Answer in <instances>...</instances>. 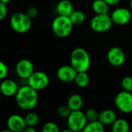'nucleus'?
Returning a JSON list of instances; mask_svg holds the SVG:
<instances>
[{
  "mask_svg": "<svg viewBox=\"0 0 132 132\" xmlns=\"http://www.w3.org/2000/svg\"><path fill=\"white\" fill-rule=\"evenodd\" d=\"M38 91L30 87L28 84L20 86L15 100L17 106L24 110L30 111L38 103Z\"/></svg>",
  "mask_w": 132,
  "mask_h": 132,
  "instance_id": "f257e3e1",
  "label": "nucleus"
},
{
  "mask_svg": "<svg viewBox=\"0 0 132 132\" xmlns=\"http://www.w3.org/2000/svg\"><path fill=\"white\" fill-rule=\"evenodd\" d=\"M70 64L77 72H87L91 64L89 54L82 47L75 48L70 55Z\"/></svg>",
  "mask_w": 132,
  "mask_h": 132,
  "instance_id": "f03ea898",
  "label": "nucleus"
},
{
  "mask_svg": "<svg viewBox=\"0 0 132 132\" xmlns=\"http://www.w3.org/2000/svg\"><path fill=\"white\" fill-rule=\"evenodd\" d=\"M73 23L69 16L57 15L51 23V30L54 34L59 38H64L69 37L72 30Z\"/></svg>",
  "mask_w": 132,
  "mask_h": 132,
  "instance_id": "7ed1b4c3",
  "label": "nucleus"
},
{
  "mask_svg": "<svg viewBox=\"0 0 132 132\" xmlns=\"http://www.w3.org/2000/svg\"><path fill=\"white\" fill-rule=\"evenodd\" d=\"M10 24L11 28L18 34H26L32 26V20L27 15L26 13L18 12L12 15Z\"/></svg>",
  "mask_w": 132,
  "mask_h": 132,
  "instance_id": "20e7f679",
  "label": "nucleus"
},
{
  "mask_svg": "<svg viewBox=\"0 0 132 132\" xmlns=\"http://www.w3.org/2000/svg\"><path fill=\"white\" fill-rule=\"evenodd\" d=\"M113 22L110 16L106 14H96L92 17L89 22L90 29L98 34L107 32L113 26Z\"/></svg>",
  "mask_w": 132,
  "mask_h": 132,
  "instance_id": "39448f33",
  "label": "nucleus"
},
{
  "mask_svg": "<svg viewBox=\"0 0 132 132\" xmlns=\"http://www.w3.org/2000/svg\"><path fill=\"white\" fill-rule=\"evenodd\" d=\"M87 123L88 120L86 117L85 112L82 111V110L72 111L66 119L67 127L75 132H82Z\"/></svg>",
  "mask_w": 132,
  "mask_h": 132,
  "instance_id": "423d86ee",
  "label": "nucleus"
},
{
  "mask_svg": "<svg viewBox=\"0 0 132 132\" xmlns=\"http://www.w3.org/2000/svg\"><path fill=\"white\" fill-rule=\"evenodd\" d=\"M114 105L123 113H132V93L125 90L119 92L114 97Z\"/></svg>",
  "mask_w": 132,
  "mask_h": 132,
  "instance_id": "0eeeda50",
  "label": "nucleus"
},
{
  "mask_svg": "<svg viewBox=\"0 0 132 132\" xmlns=\"http://www.w3.org/2000/svg\"><path fill=\"white\" fill-rule=\"evenodd\" d=\"M49 82V76L47 73L41 71L34 72L27 79V84L37 91H40L46 89L48 86Z\"/></svg>",
  "mask_w": 132,
  "mask_h": 132,
  "instance_id": "6e6552de",
  "label": "nucleus"
},
{
  "mask_svg": "<svg viewBox=\"0 0 132 132\" xmlns=\"http://www.w3.org/2000/svg\"><path fill=\"white\" fill-rule=\"evenodd\" d=\"M110 18L113 24L123 26L132 20V14L129 9L125 7H117L110 13Z\"/></svg>",
  "mask_w": 132,
  "mask_h": 132,
  "instance_id": "1a4fd4ad",
  "label": "nucleus"
},
{
  "mask_svg": "<svg viewBox=\"0 0 132 132\" xmlns=\"http://www.w3.org/2000/svg\"><path fill=\"white\" fill-rule=\"evenodd\" d=\"M106 60L113 67H120L124 64L126 55L120 47H112L106 52Z\"/></svg>",
  "mask_w": 132,
  "mask_h": 132,
  "instance_id": "9d476101",
  "label": "nucleus"
},
{
  "mask_svg": "<svg viewBox=\"0 0 132 132\" xmlns=\"http://www.w3.org/2000/svg\"><path fill=\"white\" fill-rule=\"evenodd\" d=\"M15 70L20 79L26 80H27V79L35 72L34 66L32 61L26 58L21 59L16 63Z\"/></svg>",
  "mask_w": 132,
  "mask_h": 132,
  "instance_id": "9b49d317",
  "label": "nucleus"
},
{
  "mask_svg": "<svg viewBox=\"0 0 132 132\" xmlns=\"http://www.w3.org/2000/svg\"><path fill=\"white\" fill-rule=\"evenodd\" d=\"M77 72L71 64H64L59 67L56 72L57 79L64 83L74 82Z\"/></svg>",
  "mask_w": 132,
  "mask_h": 132,
  "instance_id": "f8f14e48",
  "label": "nucleus"
},
{
  "mask_svg": "<svg viewBox=\"0 0 132 132\" xmlns=\"http://www.w3.org/2000/svg\"><path fill=\"white\" fill-rule=\"evenodd\" d=\"M7 128L12 132H23L27 127L24 117L15 113L10 115L6 121Z\"/></svg>",
  "mask_w": 132,
  "mask_h": 132,
  "instance_id": "ddd939ff",
  "label": "nucleus"
},
{
  "mask_svg": "<svg viewBox=\"0 0 132 132\" xmlns=\"http://www.w3.org/2000/svg\"><path fill=\"white\" fill-rule=\"evenodd\" d=\"M19 89V83L13 79H4L0 82V93L4 96H15Z\"/></svg>",
  "mask_w": 132,
  "mask_h": 132,
  "instance_id": "4468645a",
  "label": "nucleus"
},
{
  "mask_svg": "<svg viewBox=\"0 0 132 132\" xmlns=\"http://www.w3.org/2000/svg\"><path fill=\"white\" fill-rule=\"evenodd\" d=\"M117 119V115L113 110L105 109L100 112L98 120L105 126H111Z\"/></svg>",
  "mask_w": 132,
  "mask_h": 132,
  "instance_id": "2eb2a0df",
  "label": "nucleus"
},
{
  "mask_svg": "<svg viewBox=\"0 0 132 132\" xmlns=\"http://www.w3.org/2000/svg\"><path fill=\"white\" fill-rule=\"evenodd\" d=\"M55 10L59 16H69L74 11V9L70 0H60L56 5Z\"/></svg>",
  "mask_w": 132,
  "mask_h": 132,
  "instance_id": "dca6fc26",
  "label": "nucleus"
},
{
  "mask_svg": "<svg viewBox=\"0 0 132 132\" xmlns=\"http://www.w3.org/2000/svg\"><path fill=\"white\" fill-rule=\"evenodd\" d=\"M66 104L68 105V106L71 109L72 111L79 110H82L83 106L84 100H83L82 96L80 94L74 93V94H72L68 98Z\"/></svg>",
  "mask_w": 132,
  "mask_h": 132,
  "instance_id": "f3484780",
  "label": "nucleus"
},
{
  "mask_svg": "<svg viewBox=\"0 0 132 132\" xmlns=\"http://www.w3.org/2000/svg\"><path fill=\"white\" fill-rule=\"evenodd\" d=\"M110 127L111 132H130V124L123 118H117Z\"/></svg>",
  "mask_w": 132,
  "mask_h": 132,
  "instance_id": "a211bd4d",
  "label": "nucleus"
},
{
  "mask_svg": "<svg viewBox=\"0 0 132 132\" xmlns=\"http://www.w3.org/2000/svg\"><path fill=\"white\" fill-rule=\"evenodd\" d=\"M91 6L93 11L96 14H106L110 9V6L104 0H94Z\"/></svg>",
  "mask_w": 132,
  "mask_h": 132,
  "instance_id": "6ab92c4d",
  "label": "nucleus"
},
{
  "mask_svg": "<svg viewBox=\"0 0 132 132\" xmlns=\"http://www.w3.org/2000/svg\"><path fill=\"white\" fill-rule=\"evenodd\" d=\"M82 132H106L105 125L99 120L88 122Z\"/></svg>",
  "mask_w": 132,
  "mask_h": 132,
  "instance_id": "aec40b11",
  "label": "nucleus"
},
{
  "mask_svg": "<svg viewBox=\"0 0 132 132\" xmlns=\"http://www.w3.org/2000/svg\"><path fill=\"white\" fill-rule=\"evenodd\" d=\"M89 82H90V78L87 72H77V75L74 80V82L76 85V86L81 89L86 87L89 84Z\"/></svg>",
  "mask_w": 132,
  "mask_h": 132,
  "instance_id": "412c9836",
  "label": "nucleus"
},
{
  "mask_svg": "<svg viewBox=\"0 0 132 132\" xmlns=\"http://www.w3.org/2000/svg\"><path fill=\"white\" fill-rule=\"evenodd\" d=\"M69 18L74 26L82 25L86 19V14L81 10H74L69 16Z\"/></svg>",
  "mask_w": 132,
  "mask_h": 132,
  "instance_id": "4be33fe9",
  "label": "nucleus"
},
{
  "mask_svg": "<svg viewBox=\"0 0 132 132\" xmlns=\"http://www.w3.org/2000/svg\"><path fill=\"white\" fill-rule=\"evenodd\" d=\"M26 123L28 127H35L40 122V116L36 112L30 111L24 117Z\"/></svg>",
  "mask_w": 132,
  "mask_h": 132,
  "instance_id": "5701e85b",
  "label": "nucleus"
},
{
  "mask_svg": "<svg viewBox=\"0 0 132 132\" xmlns=\"http://www.w3.org/2000/svg\"><path fill=\"white\" fill-rule=\"evenodd\" d=\"M40 132H61V130L55 122L47 121L42 126Z\"/></svg>",
  "mask_w": 132,
  "mask_h": 132,
  "instance_id": "b1692460",
  "label": "nucleus"
},
{
  "mask_svg": "<svg viewBox=\"0 0 132 132\" xmlns=\"http://www.w3.org/2000/svg\"><path fill=\"white\" fill-rule=\"evenodd\" d=\"M72 110L68 106L67 104L65 105H61L57 108V114L58 117L63 119H67L69 114L71 113Z\"/></svg>",
  "mask_w": 132,
  "mask_h": 132,
  "instance_id": "393cba45",
  "label": "nucleus"
},
{
  "mask_svg": "<svg viewBox=\"0 0 132 132\" xmlns=\"http://www.w3.org/2000/svg\"><path fill=\"white\" fill-rule=\"evenodd\" d=\"M99 113L100 112H98L97 110H96L95 108H89L85 111V114L88 120V122L98 120Z\"/></svg>",
  "mask_w": 132,
  "mask_h": 132,
  "instance_id": "a878e982",
  "label": "nucleus"
},
{
  "mask_svg": "<svg viewBox=\"0 0 132 132\" xmlns=\"http://www.w3.org/2000/svg\"><path fill=\"white\" fill-rule=\"evenodd\" d=\"M121 87L123 90L132 93V77L131 76H125L121 80Z\"/></svg>",
  "mask_w": 132,
  "mask_h": 132,
  "instance_id": "bb28decb",
  "label": "nucleus"
},
{
  "mask_svg": "<svg viewBox=\"0 0 132 132\" xmlns=\"http://www.w3.org/2000/svg\"><path fill=\"white\" fill-rule=\"evenodd\" d=\"M9 72L7 65L3 61H0V80H3L6 78Z\"/></svg>",
  "mask_w": 132,
  "mask_h": 132,
  "instance_id": "cd10ccee",
  "label": "nucleus"
},
{
  "mask_svg": "<svg viewBox=\"0 0 132 132\" xmlns=\"http://www.w3.org/2000/svg\"><path fill=\"white\" fill-rule=\"evenodd\" d=\"M26 13L32 20V19H34V18H36L37 16V15H38V10L35 6H30V8H28L27 10Z\"/></svg>",
  "mask_w": 132,
  "mask_h": 132,
  "instance_id": "c85d7f7f",
  "label": "nucleus"
},
{
  "mask_svg": "<svg viewBox=\"0 0 132 132\" xmlns=\"http://www.w3.org/2000/svg\"><path fill=\"white\" fill-rule=\"evenodd\" d=\"M7 7L6 4L0 2V21L3 20L7 16Z\"/></svg>",
  "mask_w": 132,
  "mask_h": 132,
  "instance_id": "c756f323",
  "label": "nucleus"
},
{
  "mask_svg": "<svg viewBox=\"0 0 132 132\" xmlns=\"http://www.w3.org/2000/svg\"><path fill=\"white\" fill-rule=\"evenodd\" d=\"M104 1L110 6H117L120 2V0H104Z\"/></svg>",
  "mask_w": 132,
  "mask_h": 132,
  "instance_id": "7c9ffc66",
  "label": "nucleus"
},
{
  "mask_svg": "<svg viewBox=\"0 0 132 132\" xmlns=\"http://www.w3.org/2000/svg\"><path fill=\"white\" fill-rule=\"evenodd\" d=\"M23 132H37V130L34 128V127H27Z\"/></svg>",
  "mask_w": 132,
  "mask_h": 132,
  "instance_id": "2f4dec72",
  "label": "nucleus"
},
{
  "mask_svg": "<svg viewBox=\"0 0 132 132\" xmlns=\"http://www.w3.org/2000/svg\"><path fill=\"white\" fill-rule=\"evenodd\" d=\"M61 132H75V131H73L72 130L69 129V127H66V128H64L63 130H61Z\"/></svg>",
  "mask_w": 132,
  "mask_h": 132,
  "instance_id": "473e14b6",
  "label": "nucleus"
},
{
  "mask_svg": "<svg viewBox=\"0 0 132 132\" xmlns=\"http://www.w3.org/2000/svg\"><path fill=\"white\" fill-rule=\"evenodd\" d=\"M10 1H11V0H0V2H2V3H5V4L9 3Z\"/></svg>",
  "mask_w": 132,
  "mask_h": 132,
  "instance_id": "72a5a7b5",
  "label": "nucleus"
},
{
  "mask_svg": "<svg viewBox=\"0 0 132 132\" xmlns=\"http://www.w3.org/2000/svg\"><path fill=\"white\" fill-rule=\"evenodd\" d=\"M0 132H12L11 130H10L8 128L7 129H4V130H2L1 131H0Z\"/></svg>",
  "mask_w": 132,
  "mask_h": 132,
  "instance_id": "f704fd0d",
  "label": "nucleus"
},
{
  "mask_svg": "<svg viewBox=\"0 0 132 132\" xmlns=\"http://www.w3.org/2000/svg\"><path fill=\"white\" fill-rule=\"evenodd\" d=\"M130 8L132 10V0H130Z\"/></svg>",
  "mask_w": 132,
  "mask_h": 132,
  "instance_id": "c9c22d12",
  "label": "nucleus"
},
{
  "mask_svg": "<svg viewBox=\"0 0 132 132\" xmlns=\"http://www.w3.org/2000/svg\"><path fill=\"white\" fill-rule=\"evenodd\" d=\"M1 100H2V99H1V96H0V103H1Z\"/></svg>",
  "mask_w": 132,
  "mask_h": 132,
  "instance_id": "e433bc0d",
  "label": "nucleus"
},
{
  "mask_svg": "<svg viewBox=\"0 0 132 132\" xmlns=\"http://www.w3.org/2000/svg\"><path fill=\"white\" fill-rule=\"evenodd\" d=\"M131 26H132V20H131Z\"/></svg>",
  "mask_w": 132,
  "mask_h": 132,
  "instance_id": "4c0bfd02",
  "label": "nucleus"
}]
</instances>
